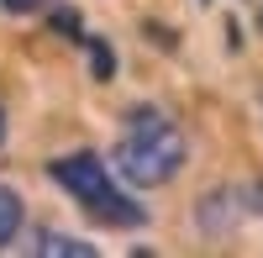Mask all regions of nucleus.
Returning <instances> with one entry per match:
<instances>
[{
	"label": "nucleus",
	"instance_id": "7ed1b4c3",
	"mask_svg": "<svg viewBox=\"0 0 263 258\" xmlns=\"http://www.w3.org/2000/svg\"><path fill=\"white\" fill-rule=\"evenodd\" d=\"M37 258H95V243H79L69 237V232H42V237L32 243Z\"/></svg>",
	"mask_w": 263,
	"mask_h": 258
},
{
	"label": "nucleus",
	"instance_id": "f257e3e1",
	"mask_svg": "<svg viewBox=\"0 0 263 258\" xmlns=\"http://www.w3.org/2000/svg\"><path fill=\"white\" fill-rule=\"evenodd\" d=\"M111 163H116V174L126 185H137V190L168 185L184 169V132L163 111L137 105V111H126V121H121V137H116Z\"/></svg>",
	"mask_w": 263,
	"mask_h": 258
},
{
	"label": "nucleus",
	"instance_id": "20e7f679",
	"mask_svg": "<svg viewBox=\"0 0 263 258\" xmlns=\"http://www.w3.org/2000/svg\"><path fill=\"white\" fill-rule=\"evenodd\" d=\"M21 216H27V211H21V195L0 185V248H11V243H16V232H21Z\"/></svg>",
	"mask_w": 263,
	"mask_h": 258
},
{
	"label": "nucleus",
	"instance_id": "6e6552de",
	"mask_svg": "<svg viewBox=\"0 0 263 258\" xmlns=\"http://www.w3.org/2000/svg\"><path fill=\"white\" fill-rule=\"evenodd\" d=\"M0 142H6V116H0Z\"/></svg>",
	"mask_w": 263,
	"mask_h": 258
},
{
	"label": "nucleus",
	"instance_id": "1a4fd4ad",
	"mask_svg": "<svg viewBox=\"0 0 263 258\" xmlns=\"http://www.w3.org/2000/svg\"><path fill=\"white\" fill-rule=\"evenodd\" d=\"M200 6H211V0H200Z\"/></svg>",
	"mask_w": 263,
	"mask_h": 258
},
{
	"label": "nucleus",
	"instance_id": "39448f33",
	"mask_svg": "<svg viewBox=\"0 0 263 258\" xmlns=\"http://www.w3.org/2000/svg\"><path fill=\"white\" fill-rule=\"evenodd\" d=\"M90 58H95V79H116V53H111V42L90 37Z\"/></svg>",
	"mask_w": 263,
	"mask_h": 258
},
{
	"label": "nucleus",
	"instance_id": "423d86ee",
	"mask_svg": "<svg viewBox=\"0 0 263 258\" xmlns=\"http://www.w3.org/2000/svg\"><path fill=\"white\" fill-rule=\"evenodd\" d=\"M53 32H63V37H74V42H90V37L79 32V16H74V11H53Z\"/></svg>",
	"mask_w": 263,
	"mask_h": 258
},
{
	"label": "nucleus",
	"instance_id": "0eeeda50",
	"mask_svg": "<svg viewBox=\"0 0 263 258\" xmlns=\"http://www.w3.org/2000/svg\"><path fill=\"white\" fill-rule=\"evenodd\" d=\"M0 6H6V11H16V16H27V11H42L48 0H0Z\"/></svg>",
	"mask_w": 263,
	"mask_h": 258
},
{
	"label": "nucleus",
	"instance_id": "f03ea898",
	"mask_svg": "<svg viewBox=\"0 0 263 258\" xmlns=\"http://www.w3.org/2000/svg\"><path fill=\"white\" fill-rule=\"evenodd\" d=\"M48 174L69 190V195L90 211L95 222H105V227H142V222H147L142 200H132L126 190L111 179V169H105L100 153H69V158H53Z\"/></svg>",
	"mask_w": 263,
	"mask_h": 258
}]
</instances>
